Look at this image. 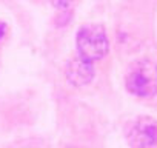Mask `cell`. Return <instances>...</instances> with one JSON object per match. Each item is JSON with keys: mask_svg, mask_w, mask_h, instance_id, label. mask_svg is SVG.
Listing matches in <instances>:
<instances>
[{"mask_svg": "<svg viewBox=\"0 0 157 148\" xmlns=\"http://www.w3.org/2000/svg\"><path fill=\"white\" fill-rule=\"evenodd\" d=\"M125 85L129 93L139 97H152L157 94V63L139 60L126 72Z\"/></svg>", "mask_w": 157, "mask_h": 148, "instance_id": "6da1fadb", "label": "cell"}, {"mask_svg": "<svg viewBox=\"0 0 157 148\" xmlns=\"http://www.w3.org/2000/svg\"><path fill=\"white\" fill-rule=\"evenodd\" d=\"M77 49L78 57L86 62H97L109 49V42L103 26L96 23H88L82 26L77 33Z\"/></svg>", "mask_w": 157, "mask_h": 148, "instance_id": "7a4b0ae2", "label": "cell"}, {"mask_svg": "<svg viewBox=\"0 0 157 148\" xmlns=\"http://www.w3.org/2000/svg\"><path fill=\"white\" fill-rule=\"evenodd\" d=\"M128 143L132 148H151L157 145V120L152 117L136 119L126 131Z\"/></svg>", "mask_w": 157, "mask_h": 148, "instance_id": "3957f363", "label": "cell"}, {"mask_svg": "<svg viewBox=\"0 0 157 148\" xmlns=\"http://www.w3.org/2000/svg\"><path fill=\"white\" fill-rule=\"evenodd\" d=\"M94 77V66L91 62L78 57L68 63L66 66V79L74 87H85Z\"/></svg>", "mask_w": 157, "mask_h": 148, "instance_id": "277c9868", "label": "cell"}, {"mask_svg": "<svg viewBox=\"0 0 157 148\" xmlns=\"http://www.w3.org/2000/svg\"><path fill=\"white\" fill-rule=\"evenodd\" d=\"M49 2H51L57 10H66V8H69V6L72 5L74 0H49Z\"/></svg>", "mask_w": 157, "mask_h": 148, "instance_id": "5b68a950", "label": "cell"}, {"mask_svg": "<svg viewBox=\"0 0 157 148\" xmlns=\"http://www.w3.org/2000/svg\"><path fill=\"white\" fill-rule=\"evenodd\" d=\"M5 34H6V26L3 23H0V40L5 37Z\"/></svg>", "mask_w": 157, "mask_h": 148, "instance_id": "8992f818", "label": "cell"}]
</instances>
